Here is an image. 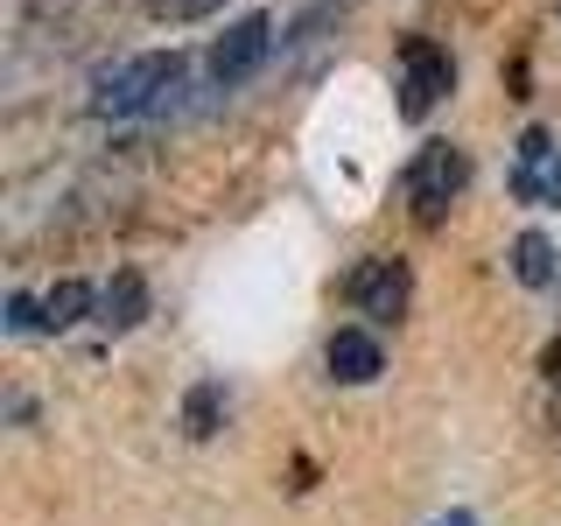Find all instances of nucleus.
Returning <instances> with one entry per match:
<instances>
[{"label":"nucleus","instance_id":"nucleus-1","mask_svg":"<svg viewBox=\"0 0 561 526\" xmlns=\"http://www.w3.org/2000/svg\"><path fill=\"white\" fill-rule=\"evenodd\" d=\"M175 84H183V57H175V49H140V57L99 70L92 113L99 119H140V113H154V105H169Z\"/></svg>","mask_w":561,"mask_h":526},{"label":"nucleus","instance_id":"nucleus-2","mask_svg":"<svg viewBox=\"0 0 561 526\" xmlns=\"http://www.w3.org/2000/svg\"><path fill=\"white\" fill-rule=\"evenodd\" d=\"M463 183H470V155L456 140H421L414 162L400 169V204L414 210V225H443L449 204L463 197Z\"/></svg>","mask_w":561,"mask_h":526},{"label":"nucleus","instance_id":"nucleus-3","mask_svg":"<svg viewBox=\"0 0 561 526\" xmlns=\"http://www.w3.org/2000/svg\"><path fill=\"white\" fill-rule=\"evenodd\" d=\"M393 105H400V119H428L435 105H443L456 92V64H449V49L443 43H428V35H408L400 43V64H393Z\"/></svg>","mask_w":561,"mask_h":526},{"label":"nucleus","instance_id":"nucleus-4","mask_svg":"<svg viewBox=\"0 0 561 526\" xmlns=\"http://www.w3.org/2000/svg\"><path fill=\"white\" fill-rule=\"evenodd\" d=\"M344 302L365 316V323H400L414 302V274H408V260H393V253H365L358 267H351L344 281Z\"/></svg>","mask_w":561,"mask_h":526},{"label":"nucleus","instance_id":"nucleus-5","mask_svg":"<svg viewBox=\"0 0 561 526\" xmlns=\"http://www.w3.org/2000/svg\"><path fill=\"white\" fill-rule=\"evenodd\" d=\"M513 197L526 210H561V140L548 127H526L513 148Z\"/></svg>","mask_w":561,"mask_h":526},{"label":"nucleus","instance_id":"nucleus-6","mask_svg":"<svg viewBox=\"0 0 561 526\" xmlns=\"http://www.w3.org/2000/svg\"><path fill=\"white\" fill-rule=\"evenodd\" d=\"M267 49H274V14H245V22H232L218 43H210V84H218V92L245 84L260 64H267Z\"/></svg>","mask_w":561,"mask_h":526},{"label":"nucleus","instance_id":"nucleus-7","mask_svg":"<svg viewBox=\"0 0 561 526\" xmlns=\"http://www.w3.org/2000/svg\"><path fill=\"white\" fill-rule=\"evenodd\" d=\"M99 309V295L84 288V281H57V288H43V295H14L8 302V330H78L84 316Z\"/></svg>","mask_w":561,"mask_h":526},{"label":"nucleus","instance_id":"nucleus-8","mask_svg":"<svg viewBox=\"0 0 561 526\" xmlns=\"http://www.w3.org/2000/svg\"><path fill=\"white\" fill-rule=\"evenodd\" d=\"M323 358H330V379H344V386H373L386 373V351H379L373 330H337Z\"/></svg>","mask_w":561,"mask_h":526},{"label":"nucleus","instance_id":"nucleus-9","mask_svg":"<svg viewBox=\"0 0 561 526\" xmlns=\"http://www.w3.org/2000/svg\"><path fill=\"white\" fill-rule=\"evenodd\" d=\"M513 274H519V288H554V281H561V253H554V239L519 232V239H513Z\"/></svg>","mask_w":561,"mask_h":526},{"label":"nucleus","instance_id":"nucleus-10","mask_svg":"<svg viewBox=\"0 0 561 526\" xmlns=\"http://www.w3.org/2000/svg\"><path fill=\"white\" fill-rule=\"evenodd\" d=\"M140 309H148V288H140V274H119L113 288L99 295V323H105V330H134Z\"/></svg>","mask_w":561,"mask_h":526},{"label":"nucleus","instance_id":"nucleus-11","mask_svg":"<svg viewBox=\"0 0 561 526\" xmlns=\"http://www.w3.org/2000/svg\"><path fill=\"white\" fill-rule=\"evenodd\" d=\"M225 0H148L154 22H204V14H218Z\"/></svg>","mask_w":561,"mask_h":526},{"label":"nucleus","instance_id":"nucleus-12","mask_svg":"<svg viewBox=\"0 0 561 526\" xmlns=\"http://www.w3.org/2000/svg\"><path fill=\"white\" fill-rule=\"evenodd\" d=\"M218 386H197V393H190V408H183V421H190V435H210L218 428Z\"/></svg>","mask_w":561,"mask_h":526},{"label":"nucleus","instance_id":"nucleus-13","mask_svg":"<svg viewBox=\"0 0 561 526\" xmlns=\"http://www.w3.org/2000/svg\"><path fill=\"white\" fill-rule=\"evenodd\" d=\"M428 526H478V519H470V513H449V519H428Z\"/></svg>","mask_w":561,"mask_h":526}]
</instances>
